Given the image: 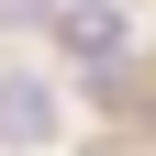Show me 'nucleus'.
I'll return each instance as SVG.
<instances>
[{
    "instance_id": "obj_1",
    "label": "nucleus",
    "mask_w": 156,
    "mask_h": 156,
    "mask_svg": "<svg viewBox=\"0 0 156 156\" xmlns=\"http://www.w3.org/2000/svg\"><path fill=\"white\" fill-rule=\"evenodd\" d=\"M45 134H56V89H45V78H0V145H45Z\"/></svg>"
},
{
    "instance_id": "obj_2",
    "label": "nucleus",
    "mask_w": 156,
    "mask_h": 156,
    "mask_svg": "<svg viewBox=\"0 0 156 156\" xmlns=\"http://www.w3.org/2000/svg\"><path fill=\"white\" fill-rule=\"evenodd\" d=\"M56 34H67L78 56H123V11H112V0H67V23H56Z\"/></svg>"
}]
</instances>
